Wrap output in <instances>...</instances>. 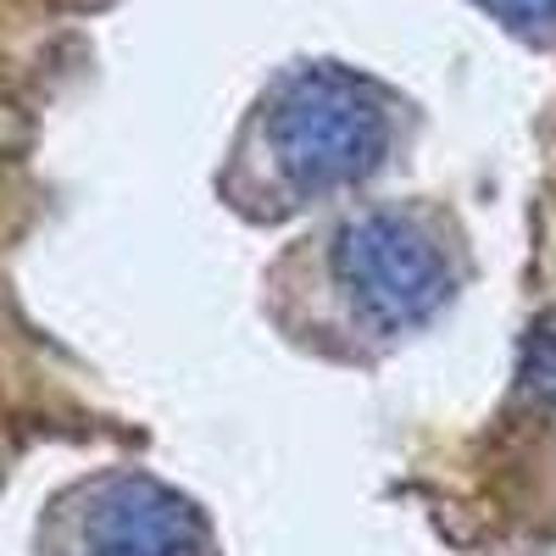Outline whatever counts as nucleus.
Returning <instances> with one entry per match:
<instances>
[{
	"instance_id": "nucleus-3",
	"label": "nucleus",
	"mask_w": 556,
	"mask_h": 556,
	"mask_svg": "<svg viewBox=\"0 0 556 556\" xmlns=\"http://www.w3.org/2000/svg\"><path fill=\"white\" fill-rule=\"evenodd\" d=\"M51 556H212L201 513L146 473L73 484L45 523Z\"/></svg>"
},
{
	"instance_id": "nucleus-5",
	"label": "nucleus",
	"mask_w": 556,
	"mask_h": 556,
	"mask_svg": "<svg viewBox=\"0 0 556 556\" xmlns=\"http://www.w3.org/2000/svg\"><path fill=\"white\" fill-rule=\"evenodd\" d=\"M484 12L529 39H545L556 28V0H484Z\"/></svg>"
},
{
	"instance_id": "nucleus-1",
	"label": "nucleus",
	"mask_w": 556,
	"mask_h": 556,
	"mask_svg": "<svg viewBox=\"0 0 556 556\" xmlns=\"http://www.w3.org/2000/svg\"><path fill=\"white\" fill-rule=\"evenodd\" d=\"M390 151V112L345 67H301L273 89L245 139V195L295 212L367 178Z\"/></svg>"
},
{
	"instance_id": "nucleus-4",
	"label": "nucleus",
	"mask_w": 556,
	"mask_h": 556,
	"mask_svg": "<svg viewBox=\"0 0 556 556\" xmlns=\"http://www.w3.org/2000/svg\"><path fill=\"white\" fill-rule=\"evenodd\" d=\"M518 395L534 406H556V312H545L518 356Z\"/></svg>"
},
{
	"instance_id": "nucleus-2",
	"label": "nucleus",
	"mask_w": 556,
	"mask_h": 556,
	"mask_svg": "<svg viewBox=\"0 0 556 556\" xmlns=\"http://www.w3.org/2000/svg\"><path fill=\"white\" fill-rule=\"evenodd\" d=\"M329 267L340 301L351 306V323L367 334H406L451 301L456 267L445 240L424 217L374 206L340 223V235L329 240Z\"/></svg>"
}]
</instances>
